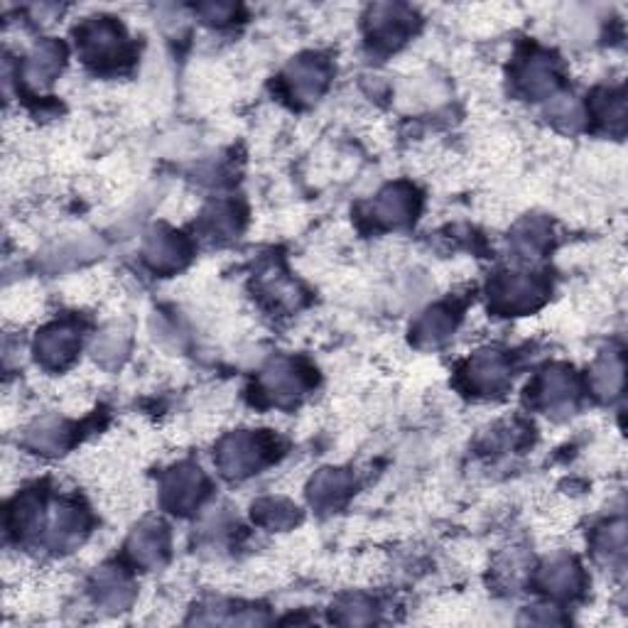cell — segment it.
Masks as SVG:
<instances>
[{
    "mask_svg": "<svg viewBox=\"0 0 628 628\" xmlns=\"http://www.w3.org/2000/svg\"><path fill=\"white\" fill-rule=\"evenodd\" d=\"M413 212V199H410V192L405 189H388L386 195H381L378 204H376V214L378 219L388 223H400L405 222L407 216Z\"/></svg>",
    "mask_w": 628,
    "mask_h": 628,
    "instance_id": "30bf717a",
    "label": "cell"
},
{
    "mask_svg": "<svg viewBox=\"0 0 628 628\" xmlns=\"http://www.w3.org/2000/svg\"><path fill=\"white\" fill-rule=\"evenodd\" d=\"M59 64H62V50L57 45H42L27 64V77L32 81H50L54 71L59 69Z\"/></svg>",
    "mask_w": 628,
    "mask_h": 628,
    "instance_id": "9a60e30c",
    "label": "cell"
},
{
    "mask_svg": "<svg viewBox=\"0 0 628 628\" xmlns=\"http://www.w3.org/2000/svg\"><path fill=\"white\" fill-rule=\"evenodd\" d=\"M542 295V285L531 278H505L496 287V300L504 310H531Z\"/></svg>",
    "mask_w": 628,
    "mask_h": 628,
    "instance_id": "3957f363",
    "label": "cell"
},
{
    "mask_svg": "<svg viewBox=\"0 0 628 628\" xmlns=\"http://www.w3.org/2000/svg\"><path fill=\"white\" fill-rule=\"evenodd\" d=\"M523 81L532 94H548L555 86V71L545 59H532L523 71Z\"/></svg>",
    "mask_w": 628,
    "mask_h": 628,
    "instance_id": "e0dca14e",
    "label": "cell"
},
{
    "mask_svg": "<svg viewBox=\"0 0 628 628\" xmlns=\"http://www.w3.org/2000/svg\"><path fill=\"white\" fill-rule=\"evenodd\" d=\"M77 349V334L67 327L50 329L42 334V339L37 341V351L45 359L47 363L62 366L64 361H69L71 354Z\"/></svg>",
    "mask_w": 628,
    "mask_h": 628,
    "instance_id": "8992f818",
    "label": "cell"
},
{
    "mask_svg": "<svg viewBox=\"0 0 628 628\" xmlns=\"http://www.w3.org/2000/svg\"><path fill=\"white\" fill-rule=\"evenodd\" d=\"M81 47H84V54L89 59H94V62L101 59L104 62L106 57H114L115 52H121V32L108 20H94L81 30Z\"/></svg>",
    "mask_w": 628,
    "mask_h": 628,
    "instance_id": "7a4b0ae2",
    "label": "cell"
},
{
    "mask_svg": "<svg viewBox=\"0 0 628 628\" xmlns=\"http://www.w3.org/2000/svg\"><path fill=\"white\" fill-rule=\"evenodd\" d=\"M162 550H165V538H162V531H159V528H142L141 532H135L133 542H131L133 558L138 560V562H142V565L158 562Z\"/></svg>",
    "mask_w": 628,
    "mask_h": 628,
    "instance_id": "4fadbf2b",
    "label": "cell"
},
{
    "mask_svg": "<svg viewBox=\"0 0 628 628\" xmlns=\"http://www.w3.org/2000/svg\"><path fill=\"white\" fill-rule=\"evenodd\" d=\"M451 329V319L447 317L444 310H432L427 312L425 317L420 319V327H417V334L427 341H440V339L447 337V332Z\"/></svg>",
    "mask_w": 628,
    "mask_h": 628,
    "instance_id": "ac0fdd59",
    "label": "cell"
},
{
    "mask_svg": "<svg viewBox=\"0 0 628 628\" xmlns=\"http://www.w3.org/2000/svg\"><path fill=\"white\" fill-rule=\"evenodd\" d=\"M145 253L155 268H175L179 263V256H185V246L172 233H158L150 239Z\"/></svg>",
    "mask_w": 628,
    "mask_h": 628,
    "instance_id": "9c48e42d",
    "label": "cell"
},
{
    "mask_svg": "<svg viewBox=\"0 0 628 628\" xmlns=\"http://www.w3.org/2000/svg\"><path fill=\"white\" fill-rule=\"evenodd\" d=\"M290 77L292 91L302 98L317 96L319 89H322L324 81H327V74H324V69H322V64L319 62H297L292 67Z\"/></svg>",
    "mask_w": 628,
    "mask_h": 628,
    "instance_id": "52a82bcc",
    "label": "cell"
},
{
    "mask_svg": "<svg viewBox=\"0 0 628 628\" xmlns=\"http://www.w3.org/2000/svg\"><path fill=\"white\" fill-rule=\"evenodd\" d=\"M263 383H266V388L270 390L273 396H278V398H292V396H297L302 388L300 373L295 371L287 361H278L273 369H268Z\"/></svg>",
    "mask_w": 628,
    "mask_h": 628,
    "instance_id": "ba28073f",
    "label": "cell"
},
{
    "mask_svg": "<svg viewBox=\"0 0 628 628\" xmlns=\"http://www.w3.org/2000/svg\"><path fill=\"white\" fill-rule=\"evenodd\" d=\"M621 381H623V366H621L619 359L609 356V359H604V361H599L594 366L592 386L596 393L614 396V393L619 390Z\"/></svg>",
    "mask_w": 628,
    "mask_h": 628,
    "instance_id": "2e32d148",
    "label": "cell"
},
{
    "mask_svg": "<svg viewBox=\"0 0 628 628\" xmlns=\"http://www.w3.org/2000/svg\"><path fill=\"white\" fill-rule=\"evenodd\" d=\"M202 496V474L199 469H179L172 474L165 487V498L172 508L185 511L189 505H195Z\"/></svg>",
    "mask_w": 628,
    "mask_h": 628,
    "instance_id": "277c9868",
    "label": "cell"
},
{
    "mask_svg": "<svg viewBox=\"0 0 628 628\" xmlns=\"http://www.w3.org/2000/svg\"><path fill=\"white\" fill-rule=\"evenodd\" d=\"M349 477L346 474H341V471H324V474H319L317 478H314V484H312V498L317 501V504H334L339 496L346 494V488H349Z\"/></svg>",
    "mask_w": 628,
    "mask_h": 628,
    "instance_id": "5bb4252c",
    "label": "cell"
},
{
    "mask_svg": "<svg viewBox=\"0 0 628 628\" xmlns=\"http://www.w3.org/2000/svg\"><path fill=\"white\" fill-rule=\"evenodd\" d=\"M542 584L552 594H572L579 587V569L567 560H560L555 565H550L542 575Z\"/></svg>",
    "mask_w": 628,
    "mask_h": 628,
    "instance_id": "7c38bea8",
    "label": "cell"
},
{
    "mask_svg": "<svg viewBox=\"0 0 628 628\" xmlns=\"http://www.w3.org/2000/svg\"><path fill=\"white\" fill-rule=\"evenodd\" d=\"M572 393H575V386H572L569 373L558 371V369L545 373L542 381H540V398H542L545 405L555 407L560 405V403H567Z\"/></svg>",
    "mask_w": 628,
    "mask_h": 628,
    "instance_id": "8fae6325",
    "label": "cell"
},
{
    "mask_svg": "<svg viewBox=\"0 0 628 628\" xmlns=\"http://www.w3.org/2000/svg\"><path fill=\"white\" fill-rule=\"evenodd\" d=\"M508 378V366L501 356L484 354L477 356L469 366V381L477 390H496L501 388Z\"/></svg>",
    "mask_w": 628,
    "mask_h": 628,
    "instance_id": "5b68a950",
    "label": "cell"
},
{
    "mask_svg": "<svg viewBox=\"0 0 628 628\" xmlns=\"http://www.w3.org/2000/svg\"><path fill=\"white\" fill-rule=\"evenodd\" d=\"M263 460V444L250 434H233L222 447V469L231 477L250 474Z\"/></svg>",
    "mask_w": 628,
    "mask_h": 628,
    "instance_id": "6da1fadb",
    "label": "cell"
}]
</instances>
